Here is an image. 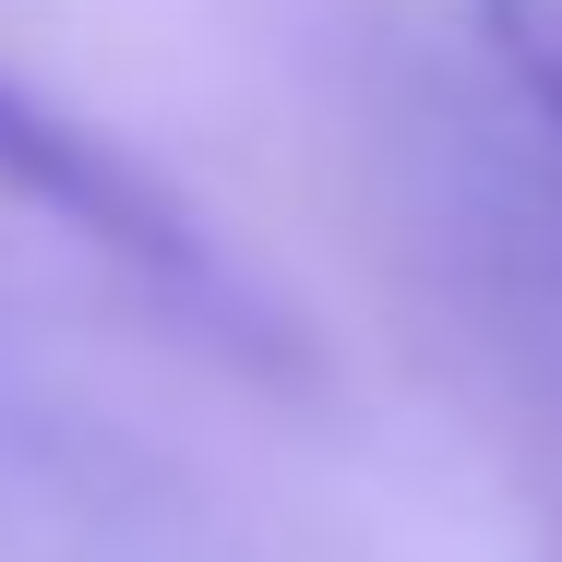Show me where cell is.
<instances>
[{"instance_id": "1", "label": "cell", "mask_w": 562, "mask_h": 562, "mask_svg": "<svg viewBox=\"0 0 562 562\" xmlns=\"http://www.w3.org/2000/svg\"><path fill=\"white\" fill-rule=\"evenodd\" d=\"M0 180H12V192H36V204H60L72 227H97L109 251L156 263V276H180V288H204L192 227L168 216V204H156L120 156H97L85 132H60V120L36 109V97H12V85H0Z\"/></svg>"}, {"instance_id": "2", "label": "cell", "mask_w": 562, "mask_h": 562, "mask_svg": "<svg viewBox=\"0 0 562 562\" xmlns=\"http://www.w3.org/2000/svg\"><path fill=\"white\" fill-rule=\"evenodd\" d=\"M503 36H515V60H527V85H539V109L562 120V48L539 36V24H503Z\"/></svg>"}]
</instances>
